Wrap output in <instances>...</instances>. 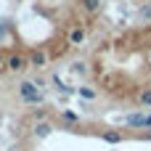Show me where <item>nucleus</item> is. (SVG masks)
Instances as JSON below:
<instances>
[{
  "label": "nucleus",
  "instance_id": "1",
  "mask_svg": "<svg viewBox=\"0 0 151 151\" xmlns=\"http://www.w3.org/2000/svg\"><path fill=\"white\" fill-rule=\"evenodd\" d=\"M16 90H19V98H21L27 106H37V104H42V101H45V96H42L40 85H37L35 80H21V82L16 85Z\"/></svg>",
  "mask_w": 151,
  "mask_h": 151
},
{
  "label": "nucleus",
  "instance_id": "2",
  "mask_svg": "<svg viewBox=\"0 0 151 151\" xmlns=\"http://www.w3.org/2000/svg\"><path fill=\"white\" fill-rule=\"evenodd\" d=\"M24 69H29V53H24V50H11L8 58H5V72L21 74Z\"/></svg>",
  "mask_w": 151,
  "mask_h": 151
},
{
  "label": "nucleus",
  "instance_id": "3",
  "mask_svg": "<svg viewBox=\"0 0 151 151\" xmlns=\"http://www.w3.org/2000/svg\"><path fill=\"white\" fill-rule=\"evenodd\" d=\"M85 40H88L85 24H72L69 32H66V45L69 48H80V45H85Z\"/></svg>",
  "mask_w": 151,
  "mask_h": 151
},
{
  "label": "nucleus",
  "instance_id": "4",
  "mask_svg": "<svg viewBox=\"0 0 151 151\" xmlns=\"http://www.w3.org/2000/svg\"><path fill=\"white\" fill-rule=\"evenodd\" d=\"M50 61V53L45 48H32L29 50V69H45Z\"/></svg>",
  "mask_w": 151,
  "mask_h": 151
},
{
  "label": "nucleus",
  "instance_id": "5",
  "mask_svg": "<svg viewBox=\"0 0 151 151\" xmlns=\"http://www.w3.org/2000/svg\"><path fill=\"white\" fill-rule=\"evenodd\" d=\"M101 141L109 143V146H117V143L125 141V135H122V130H104V133H101Z\"/></svg>",
  "mask_w": 151,
  "mask_h": 151
},
{
  "label": "nucleus",
  "instance_id": "6",
  "mask_svg": "<svg viewBox=\"0 0 151 151\" xmlns=\"http://www.w3.org/2000/svg\"><path fill=\"white\" fill-rule=\"evenodd\" d=\"M32 133H35V138H40V141H42V138H48V135L53 133V125H50V122H45V119H42V122H35Z\"/></svg>",
  "mask_w": 151,
  "mask_h": 151
},
{
  "label": "nucleus",
  "instance_id": "7",
  "mask_svg": "<svg viewBox=\"0 0 151 151\" xmlns=\"http://www.w3.org/2000/svg\"><path fill=\"white\" fill-rule=\"evenodd\" d=\"M61 122H64V125H69V127H74V125H80L82 119H80V114H77V111H72V109H61Z\"/></svg>",
  "mask_w": 151,
  "mask_h": 151
},
{
  "label": "nucleus",
  "instance_id": "8",
  "mask_svg": "<svg viewBox=\"0 0 151 151\" xmlns=\"http://www.w3.org/2000/svg\"><path fill=\"white\" fill-rule=\"evenodd\" d=\"M125 125L127 127H135V130H143V109L135 111V114H127L125 117Z\"/></svg>",
  "mask_w": 151,
  "mask_h": 151
},
{
  "label": "nucleus",
  "instance_id": "9",
  "mask_svg": "<svg viewBox=\"0 0 151 151\" xmlns=\"http://www.w3.org/2000/svg\"><path fill=\"white\" fill-rule=\"evenodd\" d=\"M80 8H82L85 13H90V16H96V13L101 11V0H80Z\"/></svg>",
  "mask_w": 151,
  "mask_h": 151
},
{
  "label": "nucleus",
  "instance_id": "10",
  "mask_svg": "<svg viewBox=\"0 0 151 151\" xmlns=\"http://www.w3.org/2000/svg\"><path fill=\"white\" fill-rule=\"evenodd\" d=\"M138 106L141 109H151V88H143L138 93Z\"/></svg>",
  "mask_w": 151,
  "mask_h": 151
},
{
  "label": "nucleus",
  "instance_id": "11",
  "mask_svg": "<svg viewBox=\"0 0 151 151\" xmlns=\"http://www.w3.org/2000/svg\"><path fill=\"white\" fill-rule=\"evenodd\" d=\"M69 69H72V74H80V77H85V74H88V61H74Z\"/></svg>",
  "mask_w": 151,
  "mask_h": 151
},
{
  "label": "nucleus",
  "instance_id": "12",
  "mask_svg": "<svg viewBox=\"0 0 151 151\" xmlns=\"http://www.w3.org/2000/svg\"><path fill=\"white\" fill-rule=\"evenodd\" d=\"M77 93H80L82 98H88V101H93V98H96V90H93V88H80Z\"/></svg>",
  "mask_w": 151,
  "mask_h": 151
},
{
  "label": "nucleus",
  "instance_id": "13",
  "mask_svg": "<svg viewBox=\"0 0 151 151\" xmlns=\"http://www.w3.org/2000/svg\"><path fill=\"white\" fill-rule=\"evenodd\" d=\"M143 130H151V109L143 111Z\"/></svg>",
  "mask_w": 151,
  "mask_h": 151
},
{
  "label": "nucleus",
  "instance_id": "14",
  "mask_svg": "<svg viewBox=\"0 0 151 151\" xmlns=\"http://www.w3.org/2000/svg\"><path fill=\"white\" fill-rule=\"evenodd\" d=\"M138 13H141V19H149V21H151V5H141Z\"/></svg>",
  "mask_w": 151,
  "mask_h": 151
},
{
  "label": "nucleus",
  "instance_id": "15",
  "mask_svg": "<svg viewBox=\"0 0 151 151\" xmlns=\"http://www.w3.org/2000/svg\"><path fill=\"white\" fill-rule=\"evenodd\" d=\"M5 58H8V53L0 50V72H5Z\"/></svg>",
  "mask_w": 151,
  "mask_h": 151
}]
</instances>
